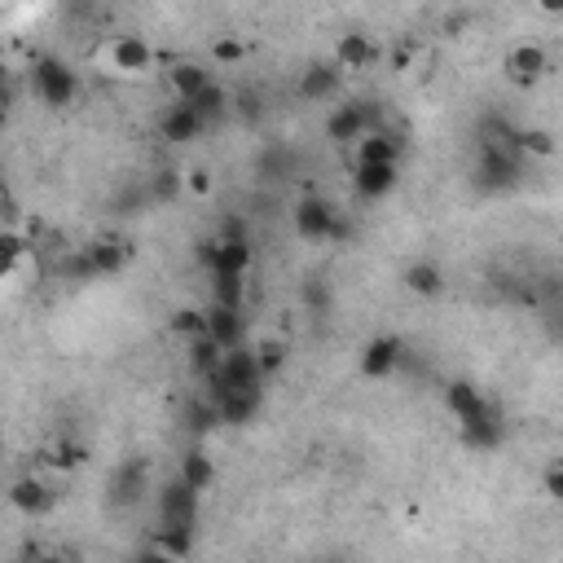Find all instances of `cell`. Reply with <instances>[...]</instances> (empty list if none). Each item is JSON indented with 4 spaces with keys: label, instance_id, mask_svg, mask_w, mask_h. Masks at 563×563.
<instances>
[{
    "label": "cell",
    "instance_id": "d590c367",
    "mask_svg": "<svg viewBox=\"0 0 563 563\" xmlns=\"http://www.w3.org/2000/svg\"><path fill=\"white\" fill-rule=\"evenodd\" d=\"M176 190H181V176H176V172H159V181H154V194H159V198H172Z\"/></svg>",
    "mask_w": 563,
    "mask_h": 563
},
{
    "label": "cell",
    "instance_id": "3957f363",
    "mask_svg": "<svg viewBox=\"0 0 563 563\" xmlns=\"http://www.w3.org/2000/svg\"><path fill=\"white\" fill-rule=\"evenodd\" d=\"M480 181L493 190L520 181V146H506V141H484L480 150Z\"/></svg>",
    "mask_w": 563,
    "mask_h": 563
},
{
    "label": "cell",
    "instance_id": "603a6c76",
    "mask_svg": "<svg viewBox=\"0 0 563 563\" xmlns=\"http://www.w3.org/2000/svg\"><path fill=\"white\" fill-rule=\"evenodd\" d=\"M176 480H185L190 489H212V480H216V467H212V458L203 454V449H190V454L181 458V471H176Z\"/></svg>",
    "mask_w": 563,
    "mask_h": 563
},
{
    "label": "cell",
    "instance_id": "f1b7e54d",
    "mask_svg": "<svg viewBox=\"0 0 563 563\" xmlns=\"http://www.w3.org/2000/svg\"><path fill=\"white\" fill-rule=\"evenodd\" d=\"M185 106H194L198 115L207 119V124H212L216 115H225V106H229V97H225V88H216V84H207V88H198V93L190 97V102Z\"/></svg>",
    "mask_w": 563,
    "mask_h": 563
},
{
    "label": "cell",
    "instance_id": "ffe728a7",
    "mask_svg": "<svg viewBox=\"0 0 563 563\" xmlns=\"http://www.w3.org/2000/svg\"><path fill=\"white\" fill-rule=\"evenodd\" d=\"M357 163H396L401 159V141L392 132H361L357 141Z\"/></svg>",
    "mask_w": 563,
    "mask_h": 563
},
{
    "label": "cell",
    "instance_id": "6da1fadb",
    "mask_svg": "<svg viewBox=\"0 0 563 563\" xmlns=\"http://www.w3.org/2000/svg\"><path fill=\"white\" fill-rule=\"evenodd\" d=\"M203 264L212 273H247L251 269V242L238 225H225L212 242H203Z\"/></svg>",
    "mask_w": 563,
    "mask_h": 563
},
{
    "label": "cell",
    "instance_id": "4fadbf2b",
    "mask_svg": "<svg viewBox=\"0 0 563 563\" xmlns=\"http://www.w3.org/2000/svg\"><path fill=\"white\" fill-rule=\"evenodd\" d=\"M9 506L22 515H44L53 506V493H49V484L36 480V476H22L9 484Z\"/></svg>",
    "mask_w": 563,
    "mask_h": 563
},
{
    "label": "cell",
    "instance_id": "7402d4cb",
    "mask_svg": "<svg viewBox=\"0 0 563 563\" xmlns=\"http://www.w3.org/2000/svg\"><path fill=\"white\" fill-rule=\"evenodd\" d=\"M168 84H172L176 102H190V97L198 93V88L212 84V75H207V66H198V62H172Z\"/></svg>",
    "mask_w": 563,
    "mask_h": 563
},
{
    "label": "cell",
    "instance_id": "44dd1931",
    "mask_svg": "<svg viewBox=\"0 0 563 563\" xmlns=\"http://www.w3.org/2000/svg\"><path fill=\"white\" fill-rule=\"evenodd\" d=\"M370 62H374V44H370V36H361V31H352V36H344L335 44V66L339 71H366Z\"/></svg>",
    "mask_w": 563,
    "mask_h": 563
},
{
    "label": "cell",
    "instance_id": "ab89813d",
    "mask_svg": "<svg viewBox=\"0 0 563 563\" xmlns=\"http://www.w3.org/2000/svg\"><path fill=\"white\" fill-rule=\"evenodd\" d=\"M5 119H9V106H5V93H0V128H5Z\"/></svg>",
    "mask_w": 563,
    "mask_h": 563
},
{
    "label": "cell",
    "instance_id": "5b68a950",
    "mask_svg": "<svg viewBox=\"0 0 563 563\" xmlns=\"http://www.w3.org/2000/svg\"><path fill=\"white\" fill-rule=\"evenodd\" d=\"M220 383L225 388H264V374H260V361H256V348H225L220 352Z\"/></svg>",
    "mask_w": 563,
    "mask_h": 563
},
{
    "label": "cell",
    "instance_id": "4316f807",
    "mask_svg": "<svg viewBox=\"0 0 563 563\" xmlns=\"http://www.w3.org/2000/svg\"><path fill=\"white\" fill-rule=\"evenodd\" d=\"M185 427H190L194 436H207V432H216L220 427V414H216V405L207 401V396H198V401L185 405Z\"/></svg>",
    "mask_w": 563,
    "mask_h": 563
},
{
    "label": "cell",
    "instance_id": "d4e9b609",
    "mask_svg": "<svg viewBox=\"0 0 563 563\" xmlns=\"http://www.w3.org/2000/svg\"><path fill=\"white\" fill-rule=\"evenodd\" d=\"M445 405L454 410V418H471V414H480L489 401L480 396L476 383H449V388H445Z\"/></svg>",
    "mask_w": 563,
    "mask_h": 563
},
{
    "label": "cell",
    "instance_id": "e0dca14e",
    "mask_svg": "<svg viewBox=\"0 0 563 563\" xmlns=\"http://www.w3.org/2000/svg\"><path fill=\"white\" fill-rule=\"evenodd\" d=\"M207 128V119L198 115L194 106L176 102L168 115H163V141H176V146H185V141H198V132Z\"/></svg>",
    "mask_w": 563,
    "mask_h": 563
},
{
    "label": "cell",
    "instance_id": "9c48e42d",
    "mask_svg": "<svg viewBox=\"0 0 563 563\" xmlns=\"http://www.w3.org/2000/svg\"><path fill=\"white\" fill-rule=\"evenodd\" d=\"M396 366H401V339L374 335L366 344V352H361V374H366V379H388Z\"/></svg>",
    "mask_w": 563,
    "mask_h": 563
},
{
    "label": "cell",
    "instance_id": "4dcf8cb0",
    "mask_svg": "<svg viewBox=\"0 0 563 563\" xmlns=\"http://www.w3.org/2000/svg\"><path fill=\"white\" fill-rule=\"evenodd\" d=\"M172 330H176V335H185V339L203 335V330H207V308H181V313L172 317Z\"/></svg>",
    "mask_w": 563,
    "mask_h": 563
},
{
    "label": "cell",
    "instance_id": "d6986e66",
    "mask_svg": "<svg viewBox=\"0 0 563 563\" xmlns=\"http://www.w3.org/2000/svg\"><path fill=\"white\" fill-rule=\"evenodd\" d=\"M80 251H84L93 278H115V273L128 264V247H119V242H88V247H80Z\"/></svg>",
    "mask_w": 563,
    "mask_h": 563
},
{
    "label": "cell",
    "instance_id": "8992f818",
    "mask_svg": "<svg viewBox=\"0 0 563 563\" xmlns=\"http://www.w3.org/2000/svg\"><path fill=\"white\" fill-rule=\"evenodd\" d=\"M335 225H339V212L326 198H304V203L295 207V229H300V238H308V242H330L335 238Z\"/></svg>",
    "mask_w": 563,
    "mask_h": 563
},
{
    "label": "cell",
    "instance_id": "2e32d148",
    "mask_svg": "<svg viewBox=\"0 0 563 563\" xmlns=\"http://www.w3.org/2000/svg\"><path fill=\"white\" fill-rule=\"evenodd\" d=\"M146 480H150L146 476V462H137V458L124 462V467L110 476V502H115V506H132L141 493H146Z\"/></svg>",
    "mask_w": 563,
    "mask_h": 563
},
{
    "label": "cell",
    "instance_id": "30bf717a",
    "mask_svg": "<svg viewBox=\"0 0 563 563\" xmlns=\"http://www.w3.org/2000/svg\"><path fill=\"white\" fill-rule=\"evenodd\" d=\"M370 132V110L361 102H348V106H335V115L326 119V137L339 141V146H352V141Z\"/></svg>",
    "mask_w": 563,
    "mask_h": 563
},
{
    "label": "cell",
    "instance_id": "60d3db41",
    "mask_svg": "<svg viewBox=\"0 0 563 563\" xmlns=\"http://www.w3.org/2000/svg\"><path fill=\"white\" fill-rule=\"evenodd\" d=\"M0 84H5V62H0Z\"/></svg>",
    "mask_w": 563,
    "mask_h": 563
},
{
    "label": "cell",
    "instance_id": "d6a6232c",
    "mask_svg": "<svg viewBox=\"0 0 563 563\" xmlns=\"http://www.w3.org/2000/svg\"><path fill=\"white\" fill-rule=\"evenodd\" d=\"M212 58H216L220 66H234V62H247V44H242V40H229V36H220V40L212 44Z\"/></svg>",
    "mask_w": 563,
    "mask_h": 563
},
{
    "label": "cell",
    "instance_id": "cb8c5ba5",
    "mask_svg": "<svg viewBox=\"0 0 563 563\" xmlns=\"http://www.w3.org/2000/svg\"><path fill=\"white\" fill-rule=\"evenodd\" d=\"M212 304H247V273H212Z\"/></svg>",
    "mask_w": 563,
    "mask_h": 563
},
{
    "label": "cell",
    "instance_id": "f35d334b",
    "mask_svg": "<svg viewBox=\"0 0 563 563\" xmlns=\"http://www.w3.org/2000/svg\"><path fill=\"white\" fill-rule=\"evenodd\" d=\"M537 9L542 14H563V0H537Z\"/></svg>",
    "mask_w": 563,
    "mask_h": 563
},
{
    "label": "cell",
    "instance_id": "e575fe53",
    "mask_svg": "<svg viewBox=\"0 0 563 563\" xmlns=\"http://www.w3.org/2000/svg\"><path fill=\"white\" fill-rule=\"evenodd\" d=\"M515 146H520V150H533V154H550V150H555V141H550V132L537 128V132H524Z\"/></svg>",
    "mask_w": 563,
    "mask_h": 563
},
{
    "label": "cell",
    "instance_id": "8fae6325",
    "mask_svg": "<svg viewBox=\"0 0 563 563\" xmlns=\"http://www.w3.org/2000/svg\"><path fill=\"white\" fill-rule=\"evenodd\" d=\"M396 163H357L352 168V190L361 198H388L396 190Z\"/></svg>",
    "mask_w": 563,
    "mask_h": 563
},
{
    "label": "cell",
    "instance_id": "74e56055",
    "mask_svg": "<svg viewBox=\"0 0 563 563\" xmlns=\"http://www.w3.org/2000/svg\"><path fill=\"white\" fill-rule=\"evenodd\" d=\"M190 190H194V194H207V190H212V181H207V172H198V168L190 172Z\"/></svg>",
    "mask_w": 563,
    "mask_h": 563
},
{
    "label": "cell",
    "instance_id": "7c38bea8",
    "mask_svg": "<svg viewBox=\"0 0 563 563\" xmlns=\"http://www.w3.org/2000/svg\"><path fill=\"white\" fill-rule=\"evenodd\" d=\"M242 330H247V322H242V308H229V304H212V308H207V335H212L220 348H238L242 344Z\"/></svg>",
    "mask_w": 563,
    "mask_h": 563
},
{
    "label": "cell",
    "instance_id": "484cf974",
    "mask_svg": "<svg viewBox=\"0 0 563 563\" xmlns=\"http://www.w3.org/2000/svg\"><path fill=\"white\" fill-rule=\"evenodd\" d=\"M405 286H410L414 295H440V286H445V278H440V269H436V264L414 260L410 269H405Z\"/></svg>",
    "mask_w": 563,
    "mask_h": 563
},
{
    "label": "cell",
    "instance_id": "836d02e7",
    "mask_svg": "<svg viewBox=\"0 0 563 563\" xmlns=\"http://www.w3.org/2000/svg\"><path fill=\"white\" fill-rule=\"evenodd\" d=\"M256 361H260V374L269 379V374H278V370H282L286 348H282V344H260V348H256Z\"/></svg>",
    "mask_w": 563,
    "mask_h": 563
},
{
    "label": "cell",
    "instance_id": "ba28073f",
    "mask_svg": "<svg viewBox=\"0 0 563 563\" xmlns=\"http://www.w3.org/2000/svg\"><path fill=\"white\" fill-rule=\"evenodd\" d=\"M260 396H264V388H225L212 405H216L220 423H229V427H247L251 418L260 414Z\"/></svg>",
    "mask_w": 563,
    "mask_h": 563
},
{
    "label": "cell",
    "instance_id": "1f68e13d",
    "mask_svg": "<svg viewBox=\"0 0 563 563\" xmlns=\"http://www.w3.org/2000/svg\"><path fill=\"white\" fill-rule=\"evenodd\" d=\"M84 458H88V454H84V445H71V440H62V445L49 454V462H53L58 471H75V467H84Z\"/></svg>",
    "mask_w": 563,
    "mask_h": 563
},
{
    "label": "cell",
    "instance_id": "83f0119b",
    "mask_svg": "<svg viewBox=\"0 0 563 563\" xmlns=\"http://www.w3.org/2000/svg\"><path fill=\"white\" fill-rule=\"evenodd\" d=\"M220 352H225V348H220L216 339L207 335V330H203V335H194V339H190V366H194V374L216 370V366H220Z\"/></svg>",
    "mask_w": 563,
    "mask_h": 563
},
{
    "label": "cell",
    "instance_id": "277c9868",
    "mask_svg": "<svg viewBox=\"0 0 563 563\" xmlns=\"http://www.w3.org/2000/svg\"><path fill=\"white\" fill-rule=\"evenodd\" d=\"M102 62L110 66V71H119V75H146L154 66V53H150V44L141 36H115L102 49Z\"/></svg>",
    "mask_w": 563,
    "mask_h": 563
},
{
    "label": "cell",
    "instance_id": "8d00e7d4",
    "mask_svg": "<svg viewBox=\"0 0 563 563\" xmlns=\"http://www.w3.org/2000/svg\"><path fill=\"white\" fill-rule=\"evenodd\" d=\"M546 498H563V471L559 467L546 471Z\"/></svg>",
    "mask_w": 563,
    "mask_h": 563
},
{
    "label": "cell",
    "instance_id": "7a4b0ae2",
    "mask_svg": "<svg viewBox=\"0 0 563 563\" xmlns=\"http://www.w3.org/2000/svg\"><path fill=\"white\" fill-rule=\"evenodd\" d=\"M31 84H36L44 106H71L75 93H80V80H75V71L62 58H36V66H31Z\"/></svg>",
    "mask_w": 563,
    "mask_h": 563
},
{
    "label": "cell",
    "instance_id": "9a60e30c",
    "mask_svg": "<svg viewBox=\"0 0 563 563\" xmlns=\"http://www.w3.org/2000/svg\"><path fill=\"white\" fill-rule=\"evenodd\" d=\"M458 427H462V440H467L471 449H493L502 440V423H498V410H493V405H484V410L471 418H458Z\"/></svg>",
    "mask_w": 563,
    "mask_h": 563
},
{
    "label": "cell",
    "instance_id": "ac0fdd59",
    "mask_svg": "<svg viewBox=\"0 0 563 563\" xmlns=\"http://www.w3.org/2000/svg\"><path fill=\"white\" fill-rule=\"evenodd\" d=\"M546 66H550V58H546L542 44H520V49H515L511 58H506V71H511V80H515V84H533V80H542Z\"/></svg>",
    "mask_w": 563,
    "mask_h": 563
},
{
    "label": "cell",
    "instance_id": "5bb4252c",
    "mask_svg": "<svg viewBox=\"0 0 563 563\" xmlns=\"http://www.w3.org/2000/svg\"><path fill=\"white\" fill-rule=\"evenodd\" d=\"M339 80H344V71L335 62H317L300 75V97L304 102H326V97L339 93Z\"/></svg>",
    "mask_w": 563,
    "mask_h": 563
},
{
    "label": "cell",
    "instance_id": "f546056e",
    "mask_svg": "<svg viewBox=\"0 0 563 563\" xmlns=\"http://www.w3.org/2000/svg\"><path fill=\"white\" fill-rule=\"evenodd\" d=\"M22 256H27V242H22L18 234H0V282L14 278Z\"/></svg>",
    "mask_w": 563,
    "mask_h": 563
},
{
    "label": "cell",
    "instance_id": "52a82bcc",
    "mask_svg": "<svg viewBox=\"0 0 563 563\" xmlns=\"http://www.w3.org/2000/svg\"><path fill=\"white\" fill-rule=\"evenodd\" d=\"M159 515H163V524L194 528V520H198V489H190L185 480H172L168 489L159 493Z\"/></svg>",
    "mask_w": 563,
    "mask_h": 563
}]
</instances>
